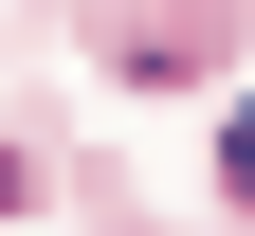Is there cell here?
Masks as SVG:
<instances>
[{"instance_id": "1", "label": "cell", "mask_w": 255, "mask_h": 236, "mask_svg": "<svg viewBox=\"0 0 255 236\" xmlns=\"http://www.w3.org/2000/svg\"><path fill=\"white\" fill-rule=\"evenodd\" d=\"M219 182H237V200H255V109H237V127H219Z\"/></svg>"}]
</instances>
